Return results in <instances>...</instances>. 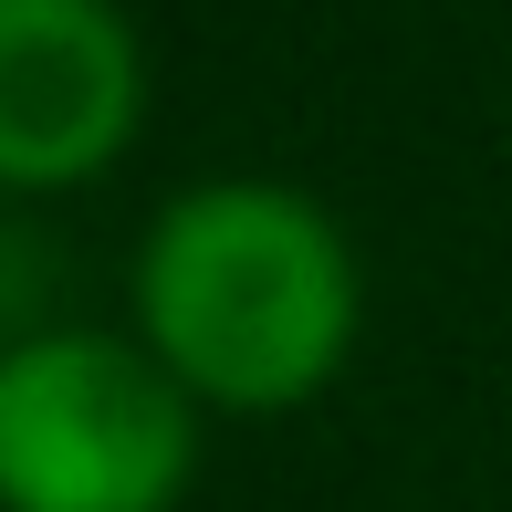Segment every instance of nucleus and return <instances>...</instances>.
I'll list each match as a JSON object with an SVG mask.
<instances>
[{"instance_id":"nucleus-2","label":"nucleus","mask_w":512,"mask_h":512,"mask_svg":"<svg viewBox=\"0 0 512 512\" xmlns=\"http://www.w3.org/2000/svg\"><path fill=\"white\" fill-rule=\"evenodd\" d=\"M199 398L136 335L32 324L0 345V512H178Z\"/></svg>"},{"instance_id":"nucleus-3","label":"nucleus","mask_w":512,"mask_h":512,"mask_svg":"<svg viewBox=\"0 0 512 512\" xmlns=\"http://www.w3.org/2000/svg\"><path fill=\"white\" fill-rule=\"evenodd\" d=\"M147 53L115 0H0V189H74L126 157Z\"/></svg>"},{"instance_id":"nucleus-1","label":"nucleus","mask_w":512,"mask_h":512,"mask_svg":"<svg viewBox=\"0 0 512 512\" xmlns=\"http://www.w3.org/2000/svg\"><path fill=\"white\" fill-rule=\"evenodd\" d=\"M136 345L199 408L283 418L356 356L366 272L345 220L283 178H199L136 241Z\"/></svg>"}]
</instances>
